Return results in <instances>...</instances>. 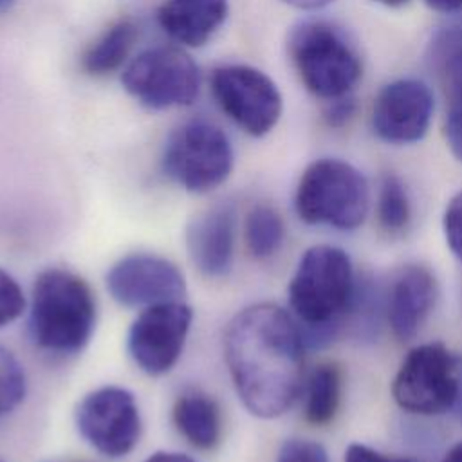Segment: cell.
<instances>
[{"instance_id": "obj_1", "label": "cell", "mask_w": 462, "mask_h": 462, "mask_svg": "<svg viewBox=\"0 0 462 462\" xmlns=\"http://www.w3.org/2000/svg\"><path fill=\"white\" fill-rule=\"evenodd\" d=\"M305 341L292 314L276 303L238 310L224 334V357L236 395L260 419L283 415L303 383Z\"/></svg>"}, {"instance_id": "obj_2", "label": "cell", "mask_w": 462, "mask_h": 462, "mask_svg": "<svg viewBox=\"0 0 462 462\" xmlns=\"http://www.w3.org/2000/svg\"><path fill=\"white\" fill-rule=\"evenodd\" d=\"M356 291L354 267L341 247L318 244L301 254L287 294L305 345L321 346L336 336Z\"/></svg>"}, {"instance_id": "obj_3", "label": "cell", "mask_w": 462, "mask_h": 462, "mask_svg": "<svg viewBox=\"0 0 462 462\" xmlns=\"http://www.w3.org/2000/svg\"><path fill=\"white\" fill-rule=\"evenodd\" d=\"M96 300L88 283L67 271H42L32 285L27 328L31 341L49 354L81 352L96 327Z\"/></svg>"}, {"instance_id": "obj_4", "label": "cell", "mask_w": 462, "mask_h": 462, "mask_svg": "<svg viewBox=\"0 0 462 462\" xmlns=\"http://www.w3.org/2000/svg\"><path fill=\"white\" fill-rule=\"evenodd\" d=\"M370 189L365 175L341 159H318L300 177L294 208L310 226L341 231L359 227L368 213Z\"/></svg>"}, {"instance_id": "obj_5", "label": "cell", "mask_w": 462, "mask_h": 462, "mask_svg": "<svg viewBox=\"0 0 462 462\" xmlns=\"http://www.w3.org/2000/svg\"><path fill=\"white\" fill-rule=\"evenodd\" d=\"M287 45L300 79L318 97L328 101L346 97L363 74L356 49L327 22L298 23Z\"/></svg>"}, {"instance_id": "obj_6", "label": "cell", "mask_w": 462, "mask_h": 462, "mask_svg": "<svg viewBox=\"0 0 462 462\" xmlns=\"http://www.w3.org/2000/svg\"><path fill=\"white\" fill-rule=\"evenodd\" d=\"M233 146L226 132L209 119L193 117L177 126L162 150V171L191 193L218 188L233 170Z\"/></svg>"}, {"instance_id": "obj_7", "label": "cell", "mask_w": 462, "mask_h": 462, "mask_svg": "<svg viewBox=\"0 0 462 462\" xmlns=\"http://www.w3.org/2000/svg\"><path fill=\"white\" fill-rule=\"evenodd\" d=\"M460 363L442 343H424L402 359L393 383V401L415 415H440L457 406Z\"/></svg>"}, {"instance_id": "obj_8", "label": "cell", "mask_w": 462, "mask_h": 462, "mask_svg": "<svg viewBox=\"0 0 462 462\" xmlns=\"http://www.w3.org/2000/svg\"><path fill=\"white\" fill-rule=\"evenodd\" d=\"M121 81L141 105L164 110L191 105L199 94L200 74L182 49L157 45L137 54L125 69Z\"/></svg>"}, {"instance_id": "obj_9", "label": "cell", "mask_w": 462, "mask_h": 462, "mask_svg": "<svg viewBox=\"0 0 462 462\" xmlns=\"http://www.w3.org/2000/svg\"><path fill=\"white\" fill-rule=\"evenodd\" d=\"M78 433L108 458L126 457L141 437V413L134 393L121 386L88 392L76 406Z\"/></svg>"}, {"instance_id": "obj_10", "label": "cell", "mask_w": 462, "mask_h": 462, "mask_svg": "<svg viewBox=\"0 0 462 462\" xmlns=\"http://www.w3.org/2000/svg\"><path fill=\"white\" fill-rule=\"evenodd\" d=\"M211 92L226 116L253 137L269 134L282 116V96L274 81L249 65L213 70Z\"/></svg>"}, {"instance_id": "obj_11", "label": "cell", "mask_w": 462, "mask_h": 462, "mask_svg": "<svg viewBox=\"0 0 462 462\" xmlns=\"http://www.w3.org/2000/svg\"><path fill=\"white\" fill-rule=\"evenodd\" d=\"M191 321L193 310L182 300L143 309L128 328V356L148 375L168 374L182 356Z\"/></svg>"}, {"instance_id": "obj_12", "label": "cell", "mask_w": 462, "mask_h": 462, "mask_svg": "<svg viewBox=\"0 0 462 462\" xmlns=\"http://www.w3.org/2000/svg\"><path fill=\"white\" fill-rule=\"evenodd\" d=\"M106 291L123 307L146 309L182 300L186 280L168 258L150 253H132L119 258L106 273Z\"/></svg>"}, {"instance_id": "obj_13", "label": "cell", "mask_w": 462, "mask_h": 462, "mask_svg": "<svg viewBox=\"0 0 462 462\" xmlns=\"http://www.w3.org/2000/svg\"><path fill=\"white\" fill-rule=\"evenodd\" d=\"M433 96L420 79H395L381 88L372 108L374 132L386 143L410 144L428 132Z\"/></svg>"}, {"instance_id": "obj_14", "label": "cell", "mask_w": 462, "mask_h": 462, "mask_svg": "<svg viewBox=\"0 0 462 462\" xmlns=\"http://www.w3.org/2000/svg\"><path fill=\"white\" fill-rule=\"evenodd\" d=\"M235 208L217 204L199 213L186 229L188 254L193 265L208 278H222L233 267L235 256Z\"/></svg>"}, {"instance_id": "obj_15", "label": "cell", "mask_w": 462, "mask_h": 462, "mask_svg": "<svg viewBox=\"0 0 462 462\" xmlns=\"http://www.w3.org/2000/svg\"><path fill=\"white\" fill-rule=\"evenodd\" d=\"M435 298L433 273L420 263L404 265L395 274L386 298V316L395 337L401 341L411 339L428 319Z\"/></svg>"}, {"instance_id": "obj_16", "label": "cell", "mask_w": 462, "mask_h": 462, "mask_svg": "<svg viewBox=\"0 0 462 462\" xmlns=\"http://www.w3.org/2000/svg\"><path fill=\"white\" fill-rule=\"evenodd\" d=\"M226 16L227 0H166L157 11L162 31L189 47L204 45Z\"/></svg>"}, {"instance_id": "obj_17", "label": "cell", "mask_w": 462, "mask_h": 462, "mask_svg": "<svg viewBox=\"0 0 462 462\" xmlns=\"http://www.w3.org/2000/svg\"><path fill=\"white\" fill-rule=\"evenodd\" d=\"M173 424L197 449H213L222 437V413L217 401L202 390L182 392L173 404Z\"/></svg>"}, {"instance_id": "obj_18", "label": "cell", "mask_w": 462, "mask_h": 462, "mask_svg": "<svg viewBox=\"0 0 462 462\" xmlns=\"http://www.w3.org/2000/svg\"><path fill=\"white\" fill-rule=\"evenodd\" d=\"M341 399V370L336 363L318 365L305 390V419L314 426L330 422L339 408Z\"/></svg>"}, {"instance_id": "obj_19", "label": "cell", "mask_w": 462, "mask_h": 462, "mask_svg": "<svg viewBox=\"0 0 462 462\" xmlns=\"http://www.w3.org/2000/svg\"><path fill=\"white\" fill-rule=\"evenodd\" d=\"M135 38L137 29L134 22L119 20L110 29H106L101 38L85 52L83 69L94 76H103L119 69L126 60Z\"/></svg>"}, {"instance_id": "obj_20", "label": "cell", "mask_w": 462, "mask_h": 462, "mask_svg": "<svg viewBox=\"0 0 462 462\" xmlns=\"http://www.w3.org/2000/svg\"><path fill=\"white\" fill-rule=\"evenodd\" d=\"M244 236L247 249L254 258H271L278 253L285 236V226L280 213L265 204L254 206L245 217Z\"/></svg>"}, {"instance_id": "obj_21", "label": "cell", "mask_w": 462, "mask_h": 462, "mask_svg": "<svg viewBox=\"0 0 462 462\" xmlns=\"http://www.w3.org/2000/svg\"><path fill=\"white\" fill-rule=\"evenodd\" d=\"M411 217L410 197L399 177L388 173L383 177L377 195V218L388 233L402 231Z\"/></svg>"}, {"instance_id": "obj_22", "label": "cell", "mask_w": 462, "mask_h": 462, "mask_svg": "<svg viewBox=\"0 0 462 462\" xmlns=\"http://www.w3.org/2000/svg\"><path fill=\"white\" fill-rule=\"evenodd\" d=\"M444 65L449 76V103L444 134L451 153L462 161V52L446 58Z\"/></svg>"}, {"instance_id": "obj_23", "label": "cell", "mask_w": 462, "mask_h": 462, "mask_svg": "<svg viewBox=\"0 0 462 462\" xmlns=\"http://www.w3.org/2000/svg\"><path fill=\"white\" fill-rule=\"evenodd\" d=\"M25 372L16 356L0 345V417L11 413L25 397Z\"/></svg>"}, {"instance_id": "obj_24", "label": "cell", "mask_w": 462, "mask_h": 462, "mask_svg": "<svg viewBox=\"0 0 462 462\" xmlns=\"http://www.w3.org/2000/svg\"><path fill=\"white\" fill-rule=\"evenodd\" d=\"M25 310V296L18 282L0 269V328L13 323Z\"/></svg>"}, {"instance_id": "obj_25", "label": "cell", "mask_w": 462, "mask_h": 462, "mask_svg": "<svg viewBox=\"0 0 462 462\" xmlns=\"http://www.w3.org/2000/svg\"><path fill=\"white\" fill-rule=\"evenodd\" d=\"M276 462H330L325 448L309 439H287L276 455Z\"/></svg>"}, {"instance_id": "obj_26", "label": "cell", "mask_w": 462, "mask_h": 462, "mask_svg": "<svg viewBox=\"0 0 462 462\" xmlns=\"http://www.w3.org/2000/svg\"><path fill=\"white\" fill-rule=\"evenodd\" d=\"M442 227L449 249L462 262V191H458L448 202L442 218Z\"/></svg>"}, {"instance_id": "obj_27", "label": "cell", "mask_w": 462, "mask_h": 462, "mask_svg": "<svg viewBox=\"0 0 462 462\" xmlns=\"http://www.w3.org/2000/svg\"><path fill=\"white\" fill-rule=\"evenodd\" d=\"M343 462H415V460L404 458V457L384 455V453L372 449L368 446H363V444H350L345 451Z\"/></svg>"}, {"instance_id": "obj_28", "label": "cell", "mask_w": 462, "mask_h": 462, "mask_svg": "<svg viewBox=\"0 0 462 462\" xmlns=\"http://www.w3.org/2000/svg\"><path fill=\"white\" fill-rule=\"evenodd\" d=\"M352 114H354V101L348 97H339L332 101L327 112V119L330 125H343Z\"/></svg>"}, {"instance_id": "obj_29", "label": "cell", "mask_w": 462, "mask_h": 462, "mask_svg": "<svg viewBox=\"0 0 462 462\" xmlns=\"http://www.w3.org/2000/svg\"><path fill=\"white\" fill-rule=\"evenodd\" d=\"M144 462H197V460L179 451H155Z\"/></svg>"}, {"instance_id": "obj_30", "label": "cell", "mask_w": 462, "mask_h": 462, "mask_svg": "<svg viewBox=\"0 0 462 462\" xmlns=\"http://www.w3.org/2000/svg\"><path fill=\"white\" fill-rule=\"evenodd\" d=\"M431 9L440 13H451L462 9V0H424Z\"/></svg>"}, {"instance_id": "obj_31", "label": "cell", "mask_w": 462, "mask_h": 462, "mask_svg": "<svg viewBox=\"0 0 462 462\" xmlns=\"http://www.w3.org/2000/svg\"><path fill=\"white\" fill-rule=\"evenodd\" d=\"M283 2L298 9H318L330 4L332 0H283Z\"/></svg>"}, {"instance_id": "obj_32", "label": "cell", "mask_w": 462, "mask_h": 462, "mask_svg": "<svg viewBox=\"0 0 462 462\" xmlns=\"http://www.w3.org/2000/svg\"><path fill=\"white\" fill-rule=\"evenodd\" d=\"M440 462H462V442L451 446Z\"/></svg>"}, {"instance_id": "obj_33", "label": "cell", "mask_w": 462, "mask_h": 462, "mask_svg": "<svg viewBox=\"0 0 462 462\" xmlns=\"http://www.w3.org/2000/svg\"><path fill=\"white\" fill-rule=\"evenodd\" d=\"M377 4H383V5H388V7H397V5H402L406 4L408 0H374Z\"/></svg>"}, {"instance_id": "obj_34", "label": "cell", "mask_w": 462, "mask_h": 462, "mask_svg": "<svg viewBox=\"0 0 462 462\" xmlns=\"http://www.w3.org/2000/svg\"><path fill=\"white\" fill-rule=\"evenodd\" d=\"M13 4H14V0H0V14L5 13Z\"/></svg>"}, {"instance_id": "obj_35", "label": "cell", "mask_w": 462, "mask_h": 462, "mask_svg": "<svg viewBox=\"0 0 462 462\" xmlns=\"http://www.w3.org/2000/svg\"><path fill=\"white\" fill-rule=\"evenodd\" d=\"M457 406L462 410V370H460V395H458V401H457ZM462 413V411H460Z\"/></svg>"}, {"instance_id": "obj_36", "label": "cell", "mask_w": 462, "mask_h": 462, "mask_svg": "<svg viewBox=\"0 0 462 462\" xmlns=\"http://www.w3.org/2000/svg\"><path fill=\"white\" fill-rule=\"evenodd\" d=\"M0 462H2V460H0Z\"/></svg>"}]
</instances>
